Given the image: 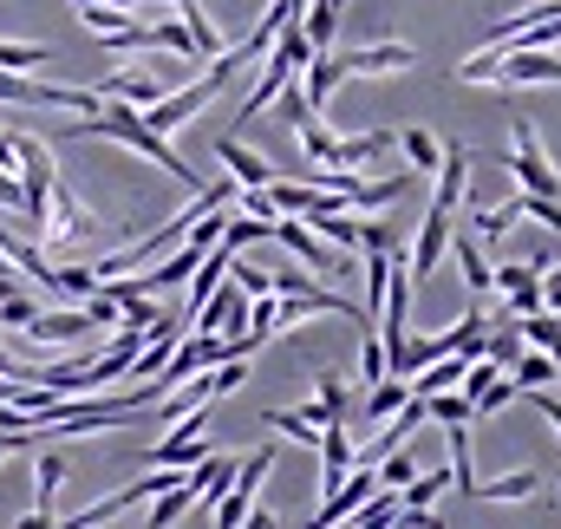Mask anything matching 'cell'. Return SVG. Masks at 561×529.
<instances>
[{
	"instance_id": "cell-33",
	"label": "cell",
	"mask_w": 561,
	"mask_h": 529,
	"mask_svg": "<svg viewBox=\"0 0 561 529\" xmlns=\"http://www.w3.org/2000/svg\"><path fill=\"white\" fill-rule=\"evenodd\" d=\"M150 33H157V46H163V53H183V59H196V40L183 33V20H176V13H170V20H150Z\"/></svg>"
},
{
	"instance_id": "cell-16",
	"label": "cell",
	"mask_w": 561,
	"mask_h": 529,
	"mask_svg": "<svg viewBox=\"0 0 561 529\" xmlns=\"http://www.w3.org/2000/svg\"><path fill=\"white\" fill-rule=\"evenodd\" d=\"M300 418H307L313 431L346 425V380H340V373H320V398H313V405H300Z\"/></svg>"
},
{
	"instance_id": "cell-23",
	"label": "cell",
	"mask_w": 561,
	"mask_h": 529,
	"mask_svg": "<svg viewBox=\"0 0 561 529\" xmlns=\"http://www.w3.org/2000/svg\"><path fill=\"white\" fill-rule=\"evenodd\" d=\"M373 477H379V491H405V484L419 477V458H412V444H405V451H392V458H379V464H373Z\"/></svg>"
},
{
	"instance_id": "cell-31",
	"label": "cell",
	"mask_w": 561,
	"mask_h": 529,
	"mask_svg": "<svg viewBox=\"0 0 561 529\" xmlns=\"http://www.w3.org/2000/svg\"><path fill=\"white\" fill-rule=\"evenodd\" d=\"M59 484H66V458H39V517H53V504H59Z\"/></svg>"
},
{
	"instance_id": "cell-17",
	"label": "cell",
	"mask_w": 561,
	"mask_h": 529,
	"mask_svg": "<svg viewBox=\"0 0 561 529\" xmlns=\"http://www.w3.org/2000/svg\"><path fill=\"white\" fill-rule=\"evenodd\" d=\"M523 347H529V340H523V327H516V320H490V340H483V360H490L496 373H510V367L523 360Z\"/></svg>"
},
{
	"instance_id": "cell-27",
	"label": "cell",
	"mask_w": 561,
	"mask_h": 529,
	"mask_svg": "<svg viewBox=\"0 0 561 529\" xmlns=\"http://www.w3.org/2000/svg\"><path fill=\"white\" fill-rule=\"evenodd\" d=\"M424 418H437V425L450 431V425H470L477 412H470V398L463 393H437V398H424Z\"/></svg>"
},
{
	"instance_id": "cell-36",
	"label": "cell",
	"mask_w": 561,
	"mask_h": 529,
	"mask_svg": "<svg viewBox=\"0 0 561 529\" xmlns=\"http://www.w3.org/2000/svg\"><path fill=\"white\" fill-rule=\"evenodd\" d=\"M79 20H85L99 40H112V33H125V26H131V13H118V7H105V0H99V7H85Z\"/></svg>"
},
{
	"instance_id": "cell-12",
	"label": "cell",
	"mask_w": 561,
	"mask_h": 529,
	"mask_svg": "<svg viewBox=\"0 0 561 529\" xmlns=\"http://www.w3.org/2000/svg\"><path fill=\"white\" fill-rule=\"evenodd\" d=\"M216 157H222V170H229V183H236V190H268V183L280 177L262 150H249V144H236V137H222V144H216Z\"/></svg>"
},
{
	"instance_id": "cell-32",
	"label": "cell",
	"mask_w": 561,
	"mask_h": 529,
	"mask_svg": "<svg viewBox=\"0 0 561 529\" xmlns=\"http://www.w3.org/2000/svg\"><path fill=\"white\" fill-rule=\"evenodd\" d=\"M496 380H503V373H496V367H490V360H470V367H463V380H457V393L470 398V412H477V398L490 393V386H496Z\"/></svg>"
},
{
	"instance_id": "cell-35",
	"label": "cell",
	"mask_w": 561,
	"mask_h": 529,
	"mask_svg": "<svg viewBox=\"0 0 561 529\" xmlns=\"http://www.w3.org/2000/svg\"><path fill=\"white\" fill-rule=\"evenodd\" d=\"M313 229H320V236H327V243H340V249H346V256H353V249H359V216H313Z\"/></svg>"
},
{
	"instance_id": "cell-5",
	"label": "cell",
	"mask_w": 561,
	"mask_h": 529,
	"mask_svg": "<svg viewBox=\"0 0 561 529\" xmlns=\"http://www.w3.org/2000/svg\"><path fill=\"white\" fill-rule=\"evenodd\" d=\"M333 59H340V72H346V79H386V72H405V66H419V53H412L405 40L346 46V53H333Z\"/></svg>"
},
{
	"instance_id": "cell-6",
	"label": "cell",
	"mask_w": 561,
	"mask_h": 529,
	"mask_svg": "<svg viewBox=\"0 0 561 529\" xmlns=\"http://www.w3.org/2000/svg\"><path fill=\"white\" fill-rule=\"evenodd\" d=\"M490 288L510 301V320L542 314V262H503V268H490Z\"/></svg>"
},
{
	"instance_id": "cell-40",
	"label": "cell",
	"mask_w": 561,
	"mask_h": 529,
	"mask_svg": "<svg viewBox=\"0 0 561 529\" xmlns=\"http://www.w3.org/2000/svg\"><path fill=\"white\" fill-rule=\"evenodd\" d=\"M516 210H523V216H536L542 229H556V236H561V203H549V196H516Z\"/></svg>"
},
{
	"instance_id": "cell-3",
	"label": "cell",
	"mask_w": 561,
	"mask_h": 529,
	"mask_svg": "<svg viewBox=\"0 0 561 529\" xmlns=\"http://www.w3.org/2000/svg\"><path fill=\"white\" fill-rule=\"evenodd\" d=\"M203 431H209V405L183 412V418L170 425V438H163V444H144V464H150V471H196L203 458H216V451L203 444Z\"/></svg>"
},
{
	"instance_id": "cell-29",
	"label": "cell",
	"mask_w": 561,
	"mask_h": 529,
	"mask_svg": "<svg viewBox=\"0 0 561 529\" xmlns=\"http://www.w3.org/2000/svg\"><path fill=\"white\" fill-rule=\"evenodd\" d=\"M366 418H392V412H399V405H405V398H412V386H405V380H379V386H366Z\"/></svg>"
},
{
	"instance_id": "cell-18",
	"label": "cell",
	"mask_w": 561,
	"mask_h": 529,
	"mask_svg": "<svg viewBox=\"0 0 561 529\" xmlns=\"http://www.w3.org/2000/svg\"><path fill=\"white\" fill-rule=\"evenodd\" d=\"M536 491H542V471H510V477L477 484L470 497H483V504H523V497H536Z\"/></svg>"
},
{
	"instance_id": "cell-8",
	"label": "cell",
	"mask_w": 561,
	"mask_h": 529,
	"mask_svg": "<svg viewBox=\"0 0 561 529\" xmlns=\"http://www.w3.org/2000/svg\"><path fill=\"white\" fill-rule=\"evenodd\" d=\"M268 236H275V243H287V249H294V256H300V262L313 268V274H346V256H333V249H320V236H313V229H307V223H300V216H275V229H268Z\"/></svg>"
},
{
	"instance_id": "cell-11",
	"label": "cell",
	"mask_w": 561,
	"mask_h": 529,
	"mask_svg": "<svg viewBox=\"0 0 561 529\" xmlns=\"http://www.w3.org/2000/svg\"><path fill=\"white\" fill-rule=\"evenodd\" d=\"M85 334H99L85 307H59V314L39 307V314L26 320V340H33V347H66V340H85Z\"/></svg>"
},
{
	"instance_id": "cell-7",
	"label": "cell",
	"mask_w": 561,
	"mask_h": 529,
	"mask_svg": "<svg viewBox=\"0 0 561 529\" xmlns=\"http://www.w3.org/2000/svg\"><path fill=\"white\" fill-rule=\"evenodd\" d=\"M444 249H450V210H424L419 236H412V262H405V281H412V294H419L424 281L437 274Z\"/></svg>"
},
{
	"instance_id": "cell-10",
	"label": "cell",
	"mask_w": 561,
	"mask_h": 529,
	"mask_svg": "<svg viewBox=\"0 0 561 529\" xmlns=\"http://www.w3.org/2000/svg\"><path fill=\"white\" fill-rule=\"evenodd\" d=\"M470 164H477V157H470L463 144H444V157H437V170H431V177H437L431 210H450V216H457V203H463V190H470Z\"/></svg>"
},
{
	"instance_id": "cell-48",
	"label": "cell",
	"mask_w": 561,
	"mask_h": 529,
	"mask_svg": "<svg viewBox=\"0 0 561 529\" xmlns=\"http://www.w3.org/2000/svg\"><path fill=\"white\" fill-rule=\"evenodd\" d=\"M280 7H287V20H294V26H300V13H307V7H313V0H280Z\"/></svg>"
},
{
	"instance_id": "cell-37",
	"label": "cell",
	"mask_w": 561,
	"mask_h": 529,
	"mask_svg": "<svg viewBox=\"0 0 561 529\" xmlns=\"http://www.w3.org/2000/svg\"><path fill=\"white\" fill-rule=\"evenodd\" d=\"M379 380H392L386 373V347H379V334H366V347H359V386H379Z\"/></svg>"
},
{
	"instance_id": "cell-24",
	"label": "cell",
	"mask_w": 561,
	"mask_h": 529,
	"mask_svg": "<svg viewBox=\"0 0 561 529\" xmlns=\"http://www.w3.org/2000/svg\"><path fill=\"white\" fill-rule=\"evenodd\" d=\"M275 327H280V307H275V294H262V301L249 307V320H242V340L262 347V340H275Z\"/></svg>"
},
{
	"instance_id": "cell-21",
	"label": "cell",
	"mask_w": 561,
	"mask_h": 529,
	"mask_svg": "<svg viewBox=\"0 0 561 529\" xmlns=\"http://www.w3.org/2000/svg\"><path fill=\"white\" fill-rule=\"evenodd\" d=\"M463 367H470V360H457V353H450V360H437V367H424L419 380H412V398H437V393H450V386L463 380Z\"/></svg>"
},
{
	"instance_id": "cell-50",
	"label": "cell",
	"mask_w": 561,
	"mask_h": 529,
	"mask_svg": "<svg viewBox=\"0 0 561 529\" xmlns=\"http://www.w3.org/2000/svg\"><path fill=\"white\" fill-rule=\"evenodd\" d=\"M72 7H79V13H85V7H99V0H72Z\"/></svg>"
},
{
	"instance_id": "cell-14",
	"label": "cell",
	"mask_w": 561,
	"mask_h": 529,
	"mask_svg": "<svg viewBox=\"0 0 561 529\" xmlns=\"http://www.w3.org/2000/svg\"><path fill=\"white\" fill-rule=\"evenodd\" d=\"M386 150H399V132H359V137H340V157H333V170H366V164H379Z\"/></svg>"
},
{
	"instance_id": "cell-47",
	"label": "cell",
	"mask_w": 561,
	"mask_h": 529,
	"mask_svg": "<svg viewBox=\"0 0 561 529\" xmlns=\"http://www.w3.org/2000/svg\"><path fill=\"white\" fill-rule=\"evenodd\" d=\"M105 7H118V13H131V7H150V0H105ZM163 7H183V0H163Z\"/></svg>"
},
{
	"instance_id": "cell-43",
	"label": "cell",
	"mask_w": 561,
	"mask_h": 529,
	"mask_svg": "<svg viewBox=\"0 0 561 529\" xmlns=\"http://www.w3.org/2000/svg\"><path fill=\"white\" fill-rule=\"evenodd\" d=\"M392 529H444V517H437V510H405V504H399Z\"/></svg>"
},
{
	"instance_id": "cell-44",
	"label": "cell",
	"mask_w": 561,
	"mask_h": 529,
	"mask_svg": "<svg viewBox=\"0 0 561 529\" xmlns=\"http://www.w3.org/2000/svg\"><path fill=\"white\" fill-rule=\"evenodd\" d=\"M85 314H92V327H118V301H112V294H92Z\"/></svg>"
},
{
	"instance_id": "cell-38",
	"label": "cell",
	"mask_w": 561,
	"mask_h": 529,
	"mask_svg": "<svg viewBox=\"0 0 561 529\" xmlns=\"http://www.w3.org/2000/svg\"><path fill=\"white\" fill-rule=\"evenodd\" d=\"M33 314H39V301H33V294H7V301H0V327H13V334H26V320H33Z\"/></svg>"
},
{
	"instance_id": "cell-26",
	"label": "cell",
	"mask_w": 561,
	"mask_h": 529,
	"mask_svg": "<svg viewBox=\"0 0 561 529\" xmlns=\"http://www.w3.org/2000/svg\"><path fill=\"white\" fill-rule=\"evenodd\" d=\"M46 59H53L46 46H20V40H0V72H20V79H26V72H39Z\"/></svg>"
},
{
	"instance_id": "cell-13",
	"label": "cell",
	"mask_w": 561,
	"mask_h": 529,
	"mask_svg": "<svg viewBox=\"0 0 561 529\" xmlns=\"http://www.w3.org/2000/svg\"><path fill=\"white\" fill-rule=\"evenodd\" d=\"M99 99H118V105H131V112H150L157 99H163V79L150 72V66H131V72H112L105 86H92Z\"/></svg>"
},
{
	"instance_id": "cell-22",
	"label": "cell",
	"mask_w": 561,
	"mask_h": 529,
	"mask_svg": "<svg viewBox=\"0 0 561 529\" xmlns=\"http://www.w3.org/2000/svg\"><path fill=\"white\" fill-rule=\"evenodd\" d=\"M457 268H463V288L483 301L490 294V262H483V249H477V236H457Z\"/></svg>"
},
{
	"instance_id": "cell-45",
	"label": "cell",
	"mask_w": 561,
	"mask_h": 529,
	"mask_svg": "<svg viewBox=\"0 0 561 529\" xmlns=\"http://www.w3.org/2000/svg\"><path fill=\"white\" fill-rule=\"evenodd\" d=\"M542 307L561 320V268H542Z\"/></svg>"
},
{
	"instance_id": "cell-34",
	"label": "cell",
	"mask_w": 561,
	"mask_h": 529,
	"mask_svg": "<svg viewBox=\"0 0 561 529\" xmlns=\"http://www.w3.org/2000/svg\"><path fill=\"white\" fill-rule=\"evenodd\" d=\"M470 223H477V236H503V229L523 223V210H516V196H510V203H496V210H477Z\"/></svg>"
},
{
	"instance_id": "cell-41",
	"label": "cell",
	"mask_w": 561,
	"mask_h": 529,
	"mask_svg": "<svg viewBox=\"0 0 561 529\" xmlns=\"http://www.w3.org/2000/svg\"><path fill=\"white\" fill-rule=\"evenodd\" d=\"M510 398H523V393H516V386H510V373H503V380H496V386H490V393L477 398V418H490V412H503V405H510Z\"/></svg>"
},
{
	"instance_id": "cell-42",
	"label": "cell",
	"mask_w": 561,
	"mask_h": 529,
	"mask_svg": "<svg viewBox=\"0 0 561 529\" xmlns=\"http://www.w3.org/2000/svg\"><path fill=\"white\" fill-rule=\"evenodd\" d=\"M236 216H255V223H275V203H268V190H242V210Z\"/></svg>"
},
{
	"instance_id": "cell-28",
	"label": "cell",
	"mask_w": 561,
	"mask_h": 529,
	"mask_svg": "<svg viewBox=\"0 0 561 529\" xmlns=\"http://www.w3.org/2000/svg\"><path fill=\"white\" fill-rule=\"evenodd\" d=\"M444 484H450V471H431V477H412V484L399 491V504H405V510H431V504L444 497Z\"/></svg>"
},
{
	"instance_id": "cell-4",
	"label": "cell",
	"mask_w": 561,
	"mask_h": 529,
	"mask_svg": "<svg viewBox=\"0 0 561 529\" xmlns=\"http://www.w3.org/2000/svg\"><path fill=\"white\" fill-rule=\"evenodd\" d=\"M92 229H99V216L79 203V190H72V183H53V203H46V229H39V243L72 249V243H85Z\"/></svg>"
},
{
	"instance_id": "cell-9",
	"label": "cell",
	"mask_w": 561,
	"mask_h": 529,
	"mask_svg": "<svg viewBox=\"0 0 561 529\" xmlns=\"http://www.w3.org/2000/svg\"><path fill=\"white\" fill-rule=\"evenodd\" d=\"M176 340H183V320H176V314H163V320H157V327L144 334V347H138V360H131V373H125V380H131V386H150V380H157V373L170 367Z\"/></svg>"
},
{
	"instance_id": "cell-46",
	"label": "cell",
	"mask_w": 561,
	"mask_h": 529,
	"mask_svg": "<svg viewBox=\"0 0 561 529\" xmlns=\"http://www.w3.org/2000/svg\"><path fill=\"white\" fill-rule=\"evenodd\" d=\"M242 529H275V510H262V504H255V510L242 517Z\"/></svg>"
},
{
	"instance_id": "cell-39",
	"label": "cell",
	"mask_w": 561,
	"mask_h": 529,
	"mask_svg": "<svg viewBox=\"0 0 561 529\" xmlns=\"http://www.w3.org/2000/svg\"><path fill=\"white\" fill-rule=\"evenodd\" d=\"M229 281H236L242 294H255V301H262V294H275V288H268V268H249V262H242V256L229 262Z\"/></svg>"
},
{
	"instance_id": "cell-20",
	"label": "cell",
	"mask_w": 561,
	"mask_h": 529,
	"mask_svg": "<svg viewBox=\"0 0 561 529\" xmlns=\"http://www.w3.org/2000/svg\"><path fill=\"white\" fill-rule=\"evenodd\" d=\"M294 137H300V150L313 157V170H333V157H340V137L327 132L320 119H307V125H294Z\"/></svg>"
},
{
	"instance_id": "cell-1",
	"label": "cell",
	"mask_w": 561,
	"mask_h": 529,
	"mask_svg": "<svg viewBox=\"0 0 561 529\" xmlns=\"http://www.w3.org/2000/svg\"><path fill=\"white\" fill-rule=\"evenodd\" d=\"M66 137H112V144L138 150V157H150L157 170H170L176 183H190V190H196V170L176 157V144H170V137H157V132L138 119V112H131V105H118V99H105V112H99V119H79V125H66Z\"/></svg>"
},
{
	"instance_id": "cell-2",
	"label": "cell",
	"mask_w": 561,
	"mask_h": 529,
	"mask_svg": "<svg viewBox=\"0 0 561 529\" xmlns=\"http://www.w3.org/2000/svg\"><path fill=\"white\" fill-rule=\"evenodd\" d=\"M510 177L523 183V196H549V203H561V170L549 164V150H542V132L529 125V119H516L510 125Z\"/></svg>"
},
{
	"instance_id": "cell-19",
	"label": "cell",
	"mask_w": 561,
	"mask_h": 529,
	"mask_svg": "<svg viewBox=\"0 0 561 529\" xmlns=\"http://www.w3.org/2000/svg\"><path fill=\"white\" fill-rule=\"evenodd\" d=\"M190 510H196V497H190V471H183V477H176V491H163V497L150 504V529H176Z\"/></svg>"
},
{
	"instance_id": "cell-30",
	"label": "cell",
	"mask_w": 561,
	"mask_h": 529,
	"mask_svg": "<svg viewBox=\"0 0 561 529\" xmlns=\"http://www.w3.org/2000/svg\"><path fill=\"white\" fill-rule=\"evenodd\" d=\"M262 425H268V431H280V438H300V444H320V431H313V425H307L300 412H280V405H268V412H262Z\"/></svg>"
},
{
	"instance_id": "cell-25",
	"label": "cell",
	"mask_w": 561,
	"mask_h": 529,
	"mask_svg": "<svg viewBox=\"0 0 561 529\" xmlns=\"http://www.w3.org/2000/svg\"><path fill=\"white\" fill-rule=\"evenodd\" d=\"M399 144H405V157H412V177H431L437 157H444V144H437L431 132H399Z\"/></svg>"
},
{
	"instance_id": "cell-15",
	"label": "cell",
	"mask_w": 561,
	"mask_h": 529,
	"mask_svg": "<svg viewBox=\"0 0 561 529\" xmlns=\"http://www.w3.org/2000/svg\"><path fill=\"white\" fill-rule=\"evenodd\" d=\"M300 79H307V86H300V99H307V112L320 119V105H327V99L340 92V79H346V72H340V59H333V53H313Z\"/></svg>"
},
{
	"instance_id": "cell-49",
	"label": "cell",
	"mask_w": 561,
	"mask_h": 529,
	"mask_svg": "<svg viewBox=\"0 0 561 529\" xmlns=\"http://www.w3.org/2000/svg\"><path fill=\"white\" fill-rule=\"evenodd\" d=\"M7 458H13V438H0V464H7Z\"/></svg>"
}]
</instances>
